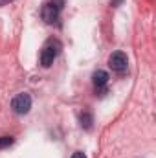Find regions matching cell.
Returning <instances> with one entry per match:
<instances>
[{
  "label": "cell",
  "mask_w": 156,
  "mask_h": 158,
  "mask_svg": "<svg viewBox=\"0 0 156 158\" xmlns=\"http://www.w3.org/2000/svg\"><path fill=\"white\" fill-rule=\"evenodd\" d=\"M59 50H61V44H59L57 40H50V42L42 48V52H40V64H42L44 68H50V66L53 64V61H55Z\"/></svg>",
  "instance_id": "1"
},
{
  "label": "cell",
  "mask_w": 156,
  "mask_h": 158,
  "mask_svg": "<svg viewBox=\"0 0 156 158\" xmlns=\"http://www.w3.org/2000/svg\"><path fill=\"white\" fill-rule=\"evenodd\" d=\"M61 9H63V0H51V2L44 4V6H42V11H40L42 20L48 22V24H53V22L59 19Z\"/></svg>",
  "instance_id": "2"
},
{
  "label": "cell",
  "mask_w": 156,
  "mask_h": 158,
  "mask_svg": "<svg viewBox=\"0 0 156 158\" xmlns=\"http://www.w3.org/2000/svg\"><path fill=\"white\" fill-rule=\"evenodd\" d=\"M11 109H13V112H17V114H28L30 109H31V96H30L28 92L17 94V96L13 98V101H11Z\"/></svg>",
  "instance_id": "3"
},
{
  "label": "cell",
  "mask_w": 156,
  "mask_h": 158,
  "mask_svg": "<svg viewBox=\"0 0 156 158\" xmlns=\"http://www.w3.org/2000/svg\"><path fill=\"white\" fill-rule=\"evenodd\" d=\"M109 66L117 74H123L127 70V66H129V59H127V55L123 52H114L109 57Z\"/></svg>",
  "instance_id": "4"
},
{
  "label": "cell",
  "mask_w": 156,
  "mask_h": 158,
  "mask_svg": "<svg viewBox=\"0 0 156 158\" xmlns=\"http://www.w3.org/2000/svg\"><path fill=\"white\" fill-rule=\"evenodd\" d=\"M109 74L105 72V70H96L94 72V76H92V81H94V86L96 88H99V86H107V83H109Z\"/></svg>",
  "instance_id": "5"
},
{
  "label": "cell",
  "mask_w": 156,
  "mask_h": 158,
  "mask_svg": "<svg viewBox=\"0 0 156 158\" xmlns=\"http://www.w3.org/2000/svg\"><path fill=\"white\" fill-rule=\"evenodd\" d=\"M79 121H81V127H83V129H92L94 118H92V114L83 112V114H81V118H79Z\"/></svg>",
  "instance_id": "6"
},
{
  "label": "cell",
  "mask_w": 156,
  "mask_h": 158,
  "mask_svg": "<svg viewBox=\"0 0 156 158\" xmlns=\"http://www.w3.org/2000/svg\"><path fill=\"white\" fill-rule=\"evenodd\" d=\"M11 143H13V138H11V136H0V149L9 147Z\"/></svg>",
  "instance_id": "7"
},
{
  "label": "cell",
  "mask_w": 156,
  "mask_h": 158,
  "mask_svg": "<svg viewBox=\"0 0 156 158\" xmlns=\"http://www.w3.org/2000/svg\"><path fill=\"white\" fill-rule=\"evenodd\" d=\"M72 158H86V155H84V153H81V151H77V153H74V155H72Z\"/></svg>",
  "instance_id": "8"
},
{
  "label": "cell",
  "mask_w": 156,
  "mask_h": 158,
  "mask_svg": "<svg viewBox=\"0 0 156 158\" xmlns=\"http://www.w3.org/2000/svg\"><path fill=\"white\" fill-rule=\"evenodd\" d=\"M9 2H13V0H0V6H6V4H9Z\"/></svg>",
  "instance_id": "9"
}]
</instances>
